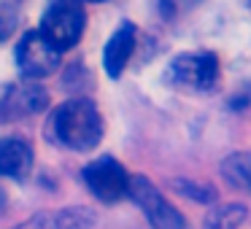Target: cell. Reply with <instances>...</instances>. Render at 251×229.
I'll use <instances>...</instances> for the list:
<instances>
[{
    "instance_id": "6da1fadb",
    "label": "cell",
    "mask_w": 251,
    "mask_h": 229,
    "mask_svg": "<svg viewBox=\"0 0 251 229\" xmlns=\"http://www.w3.org/2000/svg\"><path fill=\"white\" fill-rule=\"evenodd\" d=\"M49 135L71 151H92L103 140V119L89 100H68L51 114Z\"/></svg>"
},
{
    "instance_id": "7a4b0ae2",
    "label": "cell",
    "mask_w": 251,
    "mask_h": 229,
    "mask_svg": "<svg viewBox=\"0 0 251 229\" xmlns=\"http://www.w3.org/2000/svg\"><path fill=\"white\" fill-rule=\"evenodd\" d=\"M87 24L81 0H51L49 8L41 17V30L38 33L46 38V44L54 51H68L78 44Z\"/></svg>"
},
{
    "instance_id": "3957f363",
    "label": "cell",
    "mask_w": 251,
    "mask_h": 229,
    "mask_svg": "<svg viewBox=\"0 0 251 229\" xmlns=\"http://www.w3.org/2000/svg\"><path fill=\"white\" fill-rule=\"evenodd\" d=\"M168 78L176 87L211 92L219 81V57L211 51H184L170 62Z\"/></svg>"
},
{
    "instance_id": "277c9868",
    "label": "cell",
    "mask_w": 251,
    "mask_h": 229,
    "mask_svg": "<svg viewBox=\"0 0 251 229\" xmlns=\"http://www.w3.org/2000/svg\"><path fill=\"white\" fill-rule=\"evenodd\" d=\"M127 194H130L132 202L146 213L149 224H151L154 229H186L184 216H181V213L176 210L162 194H159V189L149 178H143V175L130 178Z\"/></svg>"
},
{
    "instance_id": "5b68a950",
    "label": "cell",
    "mask_w": 251,
    "mask_h": 229,
    "mask_svg": "<svg viewBox=\"0 0 251 229\" xmlns=\"http://www.w3.org/2000/svg\"><path fill=\"white\" fill-rule=\"evenodd\" d=\"M84 183L100 202L111 205V202H119L122 197H127L130 175L114 157H98L84 167Z\"/></svg>"
},
{
    "instance_id": "8992f818",
    "label": "cell",
    "mask_w": 251,
    "mask_h": 229,
    "mask_svg": "<svg viewBox=\"0 0 251 229\" xmlns=\"http://www.w3.org/2000/svg\"><path fill=\"white\" fill-rule=\"evenodd\" d=\"M17 65L19 73L30 81L46 78L60 68V51H54L38 30H30L17 44Z\"/></svg>"
},
{
    "instance_id": "52a82bcc",
    "label": "cell",
    "mask_w": 251,
    "mask_h": 229,
    "mask_svg": "<svg viewBox=\"0 0 251 229\" xmlns=\"http://www.w3.org/2000/svg\"><path fill=\"white\" fill-rule=\"evenodd\" d=\"M95 210L87 205H71L60 210H46L38 216L22 221L14 229H92L95 227Z\"/></svg>"
},
{
    "instance_id": "ba28073f",
    "label": "cell",
    "mask_w": 251,
    "mask_h": 229,
    "mask_svg": "<svg viewBox=\"0 0 251 229\" xmlns=\"http://www.w3.org/2000/svg\"><path fill=\"white\" fill-rule=\"evenodd\" d=\"M49 94L38 84H27V87H14L8 89L6 100L0 103V119H22V116L38 114L41 108H46Z\"/></svg>"
},
{
    "instance_id": "9c48e42d",
    "label": "cell",
    "mask_w": 251,
    "mask_h": 229,
    "mask_svg": "<svg viewBox=\"0 0 251 229\" xmlns=\"http://www.w3.org/2000/svg\"><path fill=\"white\" fill-rule=\"evenodd\" d=\"M135 24L132 22H125L119 24L111 41L105 44V51H103V65H105V73L111 78H119L125 73L127 62H130L132 51H135Z\"/></svg>"
},
{
    "instance_id": "30bf717a",
    "label": "cell",
    "mask_w": 251,
    "mask_h": 229,
    "mask_svg": "<svg viewBox=\"0 0 251 229\" xmlns=\"http://www.w3.org/2000/svg\"><path fill=\"white\" fill-rule=\"evenodd\" d=\"M33 167V148L17 135L0 137V175L22 181Z\"/></svg>"
},
{
    "instance_id": "8fae6325",
    "label": "cell",
    "mask_w": 251,
    "mask_h": 229,
    "mask_svg": "<svg viewBox=\"0 0 251 229\" xmlns=\"http://www.w3.org/2000/svg\"><path fill=\"white\" fill-rule=\"evenodd\" d=\"M219 173H222V181L229 189L251 194V151H235L229 157H224Z\"/></svg>"
},
{
    "instance_id": "7c38bea8",
    "label": "cell",
    "mask_w": 251,
    "mask_h": 229,
    "mask_svg": "<svg viewBox=\"0 0 251 229\" xmlns=\"http://www.w3.org/2000/svg\"><path fill=\"white\" fill-rule=\"evenodd\" d=\"M246 207L243 205H222L208 216V229H238L246 221Z\"/></svg>"
},
{
    "instance_id": "4fadbf2b",
    "label": "cell",
    "mask_w": 251,
    "mask_h": 229,
    "mask_svg": "<svg viewBox=\"0 0 251 229\" xmlns=\"http://www.w3.org/2000/svg\"><path fill=\"white\" fill-rule=\"evenodd\" d=\"M195 6H200V0H157V8L165 19H178L189 14Z\"/></svg>"
},
{
    "instance_id": "5bb4252c",
    "label": "cell",
    "mask_w": 251,
    "mask_h": 229,
    "mask_svg": "<svg viewBox=\"0 0 251 229\" xmlns=\"http://www.w3.org/2000/svg\"><path fill=\"white\" fill-rule=\"evenodd\" d=\"M176 186H178V189L184 191L186 197H192V200H200V202H213V189H208V186L192 183V181H176Z\"/></svg>"
},
{
    "instance_id": "9a60e30c",
    "label": "cell",
    "mask_w": 251,
    "mask_h": 229,
    "mask_svg": "<svg viewBox=\"0 0 251 229\" xmlns=\"http://www.w3.org/2000/svg\"><path fill=\"white\" fill-rule=\"evenodd\" d=\"M14 27H17V14H14L8 6H3V3H0V44L11 38Z\"/></svg>"
},
{
    "instance_id": "2e32d148",
    "label": "cell",
    "mask_w": 251,
    "mask_h": 229,
    "mask_svg": "<svg viewBox=\"0 0 251 229\" xmlns=\"http://www.w3.org/2000/svg\"><path fill=\"white\" fill-rule=\"evenodd\" d=\"M3 210H6V191L0 189V213H3Z\"/></svg>"
},
{
    "instance_id": "e0dca14e",
    "label": "cell",
    "mask_w": 251,
    "mask_h": 229,
    "mask_svg": "<svg viewBox=\"0 0 251 229\" xmlns=\"http://www.w3.org/2000/svg\"><path fill=\"white\" fill-rule=\"evenodd\" d=\"M89 3H103V0H89Z\"/></svg>"
}]
</instances>
